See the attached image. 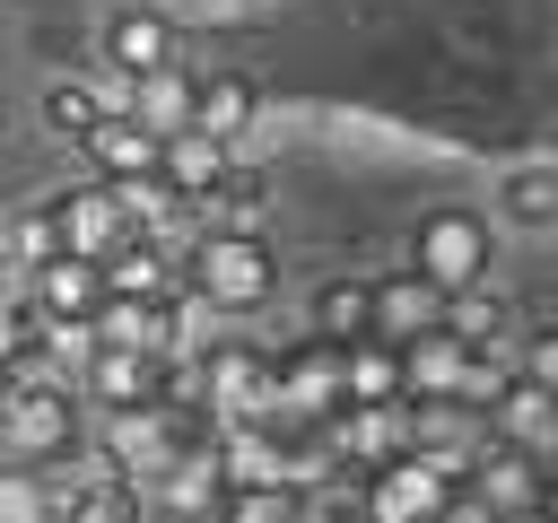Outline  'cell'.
Returning a JSON list of instances; mask_svg holds the SVG:
<instances>
[{
  "mask_svg": "<svg viewBox=\"0 0 558 523\" xmlns=\"http://www.w3.org/2000/svg\"><path fill=\"white\" fill-rule=\"evenodd\" d=\"M445 331H462L471 349H497V340H506V305H497L488 288H453V296H445Z\"/></svg>",
  "mask_w": 558,
  "mask_h": 523,
  "instance_id": "cell-28",
  "label": "cell"
},
{
  "mask_svg": "<svg viewBox=\"0 0 558 523\" xmlns=\"http://www.w3.org/2000/svg\"><path fill=\"white\" fill-rule=\"evenodd\" d=\"M462 497V471L436 453H401L384 471H366V523H445V506Z\"/></svg>",
  "mask_w": 558,
  "mask_h": 523,
  "instance_id": "cell-4",
  "label": "cell"
},
{
  "mask_svg": "<svg viewBox=\"0 0 558 523\" xmlns=\"http://www.w3.org/2000/svg\"><path fill=\"white\" fill-rule=\"evenodd\" d=\"M488 436H506V445H523V453H541V462L558 471V392H541V384L514 366L506 401L488 410Z\"/></svg>",
  "mask_w": 558,
  "mask_h": 523,
  "instance_id": "cell-14",
  "label": "cell"
},
{
  "mask_svg": "<svg viewBox=\"0 0 558 523\" xmlns=\"http://www.w3.org/2000/svg\"><path fill=\"white\" fill-rule=\"evenodd\" d=\"M61 453H78V401H70L52 375H26V384L0 375V462L52 471Z\"/></svg>",
  "mask_w": 558,
  "mask_h": 523,
  "instance_id": "cell-3",
  "label": "cell"
},
{
  "mask_svg": "<svg viewBox=\"0 0 558 523\" xmlns=\"http://www.w3.org/2000/svg\"><path fill=\"white\" fill-rule=\"evenodd\" d=\"M514 366H523V375H532V384H541V392H558V331H532V340H523V357H514Z\"/></svg>",
  "mask_w": 558,
  "mask_h": 523,
  "instance_id": "cell-31",
  "label": "cell"
},
{
  "mask_svg": "<svg viewBox=\"0 0 558 523\" xmlns=\"http://www.w3.org/2000/svg\"><path fill=\"white\" fill-rule=\"evenodd\" d=\"M148 514V488L131 471H96L78 488H61V523H140Z\"/></svg>",
  "mask_w": 558,
  "mask_h": 523,
  "instance_id": "cell-20",
  "label": "cell"
},
{
  "mask_svg": "<svg viewBox=\"0 0 558 523\" xmlns=\"http://www.w3.org/2000/svg\"><path fill=\"white\" fill-rule=\"evenodd\" d=\"M235 157H227V139L218 131H201V122H183V131H166V148H157V174L183 192V200H201V192H218V174H227Z\"/></svg>",
  "mask_w": 558,
  "mask_h": 523,
  "instance_id": "cell-18",
  "label": "cell"
},
{
  "mask_svg": "<svg viewBox=\"0 0 558 523\" xmlns=\"http://www.w3.org/2000/svg\"><path fill=\"white\" fill-rule=\"evenodd\" d=\"M0 523H61V479L35 462H0Z\"/></svg>",
  "mask_w": 558,
  "mask_h": 523,
  "instance_id": "cell-24",
  "label": "cell"
},
{
  "mask_svg": "<svg viewBox=\"0 0 558 523\" xmlns=\"http://www.w3.org/2000/svg\"><path fill=\"white\" fill-rule=\"evenodd\" d=\"M349 401H410V384H401V349L392 340H349Z\"/></svg>",
  "mask_w": 558,
  "mask_h": 523,
  "instance_id": "cell-27",
  "label": "cell"
},
{
  "mask_svg": "<svg viewBox=\"0 0 558 523\" xmlns=\"http://www.w3.org/2000/svg\"><path fill=\"white\" fill-rule=\"evenodd\" d=\"M183 288L209 305V314H262L270 288H279V262L253 227H201L192 253H183Z\"/></svg>",
  "mask_w": 558,
  "mask_h": 523,
  "instance_id": "cell-1",
  "label": "cell"
},
{
  "mask_svg": "<svg viewBox=\"0 0 558 523\" xmlns=\"http://www.w3.org/2000/svg\"><path fill=\"white\" fill-rule=\"evenodd\" d=\"M166 392H174V357L166 349H131V340H96L87 349V401L140 410V401H166Z\"/></svg>",
  "mask_w": 558,
  "mask_h": 523,
  "instance_id": "cell-9",
  "label": "cell"
},
{
  "mask_svg": "<svg viewBox=\"0 0 558 523\" xmlns=\"http://www.w3.org/2000/svg\"><path fill=\"white\" fill-rule=\"evenodd\" d=\"M96 113H105V105H96V87H87V78H52V87H44V131L87 139V131H96Z\"/></svg>",
  "mask_w": 558,
  "mask_h": 523,
  "instance_id": "cell-30",
  "label": "cell"
},
{
  "mask_svg": "<svg viewBox=\"0 0 558 523\" xmlns=\"http://www.w3.org/2000/svg\"><path fill=\"white\" fill-rule=\"evenodd\" d=\"M105 61H113V70H131V78H140V70H157V61H174V26H166L157 9H122V17L105 26Z\"/></svg>",
  "mask_w": 558,
  "mask_h": 523,
  "instance_id": "cell-21",
  "label": "cell"
},
{
  "mask_svg": "<svg viewBox=\"0 0 558 523\" xmlns=\"http://www.w3.org/2000/svg\"><path fill=\"white\" fill-rule=\"evenodd\" d=\"M323 427H331V453L349 471H384L410 453V401H340Z\"/></svg>",
  "mask_w": 558,
  "mask_h": 523,
  "instance_id": "cell-10",
  "label": "cell"
},
{
  "mask_svg": "<svg viewBox=\"0 0 558 523\" xmlns=\"http://www.w3.org/2000/svg\"><path fill=\"white\" fill-rule=\"evenodd\" d=\"M192 105H201V78H192L183 61H157V70H140V78H131V113H140L157 139H166V131H183V122H192Z\"/></svg>",
  "mask_w": 558,
  "mask_h": 523,
  "instance_id": "cell-19",
  "label": "cell"
},
{
  "mask_svg": "<svg viewBox=\"0 0 558 523\" xmlns=\"http://www.w3.org/2000/svg\"><path fill=\"white\" fill-rule=\"evenodd\" d=\"M26 296L44 305V323H52V331H87V323L105 314L113 279H105V262H87V253H52V262H35V270H26Z\"/></svg>",
  "mask_w": 558,
  "mask_h": 523,
  "instance_id": "cell-8",
  "label": "cell"
},
{
  "mask_svg": "<svg viewBox=\"0 0 558 523\" xmlns=\"http://www.w3.org/2000/svg\"><path fill=\"white\" fill-rule=\"evenodd\" d=\"M148 497H157L166 514H218V497H227V462H218V436H192L183 453H166V462L148 471Z\"/></svg>",
  "mask_w": 558,
  "mask_h": 523,
  "instance_id": "cell-12",
  "label": "cell"
},
{
  "mask_svg": "<svg viewBox=\"0 0 558 523\" xmlns=\"http://www.w3.org/2000/svg\"><path fill=\"white\" fill-rule=\"evenodd\" d=\"M218 523H305V488L296 479H244L218 497Z\"/></svg>",
  "mask_w": 558,
  "mask_h": 523,
  "instance_id": "cell-23",
  "label": "cell"
},
{
  "mask_svg": "<svg viewBox=\"0 0 558 523\" xmlns=\"http://www.w3.org/2000/svg\"><path fill=\"white\" fill-rule=\"evenodd\" d=\"M305 523H314V514H305Z\"/></svg>",
  "mask_w": 558,
  "mask_h": 523,
  "instance_id": "cell-35",
  "label": "cell"
},
{
  "mask_svg": "<svg viewBox=\"0 0 558 523\" xmlns=\"http://www.w3.org/2000/svg\"><path fill=\"white\" fill-rule=\"evenodd\" d=\"M174 392L201 401L218 427H227V418H270V410H279V357L253 349V340H209L192 366L174 357Z\"/></svg>",
  "mask_w": 558,
  "mask_h": 523,
  "instance_id": "cell-2",
  "label": "cell"
},
{
  "mask_svg": "<svg viewBox=\"0 0 558 523\" xmlns=\"http://www.w3.org/2000/svg\"><path fill=\"white\" fill-rule=\"evenodd\" d=\"M436 323H445V288H436L418 262H410V270H392V279H375V314H366V331H375V340H392V349H401V340H418V331H436Z\"/></svg>",
  "mask_w": 558,
  "mask_h": 523,
  "instance_id": "cell-13",
  "label": "cell"
},
{
  "mask_svg": "<svg viewBox=\"0 0 558 523\" xmlns=\"http://www.w3.org/2000/svg\"><path fill=\"white\" fill-rule=\"evenodd\" d=\"M410 262L453 296V288H480L488 279V218L480 209H427L418 235H410Z\"/></svg>",
  "mask_w": 558,
  "mask_h": 523,
  "instance_id": "cell-5",
  "label": "cell"
},
{
  "mask_svg": "<svg viewBox=\"0 0 558 523\" xmlns=\"http://www.w3.org/2000/svg\"><path fill=\"white\" fill-rule=\"evenodd\" d=\"M462 488H471L497 523H523V514H541V506H549V462H541V453H523V445H506V436H488V445L471 453Z\"/></svg>",
  "mask_w": 558,
  "mask_h": 523,
  "instance_id": "cell-6",
  "label": "cell"
},
{
  "mask_svg": "<svg viewBox=\"0 0 558 523\" xmlns=\"http://www.w3.org/2000/svg\"><path fill=\"white\" fill-rule=\"evenodd\" d=\"M0 357H9V314H0Z\"/></svg>",
  "mask_w": 558,
  "mask_h": 523,
  "instance_id": "cell-33",
  "label": "cell"
},
{
  "mask_svg": "<svg viewBox=\"0 0 558 523\" xmlns=\"http://www.w3.org/2000/svg\"><path fill=\"white\" fill-rule=\"evenodd\" d=\"M506 218L558 227V166H514V174H506Z\"/></svg>",
  "mask_w": 558,
  "mask_h": 523,
  "instance_id": "cell-29",
  "label": "cell"
},
{
  "mask_svg": "<svg viewBox=\"0 0 558 523\" xmlns=\"http://www.w3.org/2000/svg\"><path fill=\"white\" fill-rule=\"evenodd\" d=\"M78 148H87V166H96L105 183H122V174H157V148H166V139H157L140 113H96V131H87Z\"/></svg>",
  "mask_w": 558,
  "mask_h": 523,
  "instance_id": "cell-17",
  "label": "cell"
},
{
  "mask_svg": "<svg viewBox=\"0 0 558 523\" xmlns=\"http://www.w3.org/2000/svg\"><path fill=\"white\" fill-rule=\"evenodd\" d=\"M192 122L201 131H218L227 148L253 131V78H235V70H218V78H201V105H192Z\"/></svg>",
  "mask_w": 558,
  "mask_h": 523,
  "instance_id": "cell-25",
  "label": "cell"
},
{
  "mask_svg": "<svg viewBox=\"0 0 558 523\" xmlns=\"http://www.w3.org/2000/svg\"><path fill=\"white\" fill-rule=\"evenodd\" d=\"M445 523H497V514H488V506H480V497H471V488H462V497H453V506H445Z\"/></svg>",
  "mask_w": 558,
  "mask_h": 523,
  "instance_id": "cell-32",
  "label": "cell"
},
{
  "mask_svg": "<svg viewBox=\"0 0 558 523\" xmlns=\"http://www.w3.org/2000/svg\"><path fill=\"white\" fill-rule=\"evenodd\" d=\"M410 445L436 453V462H453V471H471V453L488 445V418L471 401H410Z\"/></svg>",
  "mask_w": 558,
  "mask_h": 523,
  "instance_id": "cell-16",
  "label": "cell"
},
{
  "mask_svg": "<svg viewBox=\"0 0 558 523\" xmlns=\"http://www.w3.org/2000/svg\"><path fill=\"white\" fill-rule=\"evenodd\" d=\"M349 401V340L305 331L296 349H279V410L288 418H331Z\"/></svg>",
  "mask_w": 558,
  "mask_h": 523,
  "instance_id": "cell-7",
  "label": "cell"
},
{
  "mask_svg": "<svg viewBox=\"0 0 558 523\" xmlns=\"http://www.w3.org/2000/svg\"><path fill=\"white\" fill-rule=\"evenodd\" d=\"M366 314H375V279H323L314 288V331L323 340H366Z\"/></svg>",
  "mask_w": 558,
  "mask_h": 523,
  "instance_id": "cell-26",
  "label": "cell"
},
{
  "mask_svg": "<svg viewBox=\"0 0 558 523\" xmlns=\"http://www.w3.org/2000/svg\"><path fill=\"white\" fill-rule=\"evenodd\" d=\"M262 209H270V174H253V166H227V174H218V192H201V200H192V218H201V227H253V235H262Z\"/></svg>",
  "mask_w": 558,
  "mask_h": 523,
  "instance_id": "cell-22",
  "label": "cell"
},
{
  "mask_svg": "<svg viewBox=\"0 0 558 523\" xmlns=\"http://www.w3.org/2000/svg\"><path fill=\"white\" fill-rule=\"evenodd\" d=\"M523 523H549V514H523Z\"/></svg>",
  "mask_w": 558,
  "mask_h": 523,
  "instance_id": "cell-34",
  "label": "cell"
},
{
  "mask_svg": "<svg viewBox=\"0 0 558 523\" xmlns=\"http://www.w3.org/2000/svg\"><path fill=\"white\" fill-rule=\"evenodd\" d=\"M52 227H61V253H87V262H105L122 235H140L131 209H122V192H113L105 174L78 183V192H61V200H52Z\"/></svg>",
  "mask_w": 558,
  "mask_h": 523,
  "instance_id": "cell-11",
  "label": "cell"
},
{
  "mask_svg": "<svg viewBox=\"0 0 558 523\" xmlns=\"http://www.w3.org/2000/svg\"><path fill=\"white\" fill-rule=\"evenodd\" d=\"M462 366H471V340L462 331H418V340H401V384H410V401H453L462 392Z\"/></svg>",
  "mask_w": 558,
  "mask_h": 523,
  "instance_id": "cell-15",
  "label": "cell"
}]
</instances>
